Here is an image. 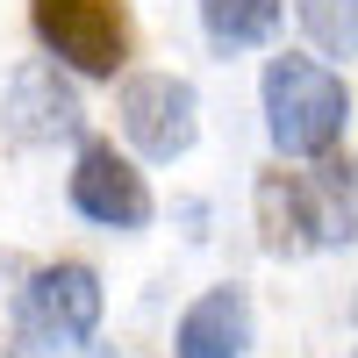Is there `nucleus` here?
Returning <instances> with one entry per match:
<instances>
[{
	"instance_id": "obj_1",
	"label": "nucleus",
	"mask_w": 358,
	"mask_h": 358,
	"mask_svg": "<svg viewBox=\"0 0 358 358\" xmlns=\"http://www.w3.org/2000/svg\"><path fill=\"white\" fill-rule=\"evenodd\" d=\"M265 136L280 158H330L351 122V94L322 57H273L265 65Z\"/></svg>"
},
{
	"instance_id": "obj_2",
	"label": "nucleus",
	"mask_w": 358,
	"mask_h": 358,
	"mask_svg": "<svg viewBox=\"0 0 358 358\" xmlns=\"http://www.w3.org/2000/svg\"><path fill=\"white\" fill-rule=\"evenodd\" d=\"M101 330V273L94 265H43L15 294V351H79Z\"/></svg>"
},
{
	"instance_id": "obj_3",
	"label": "nucleus",
	"mask_w": 358,
	"mask_h": 358,
	"mask_svg": "<svg viewBox=\"0 0 358 358\" xmlns=\"http://www.w3.org/2000/svg\"><path fill=\"white\" fill-rule=\"evenodd\" d=\"M29 22H36V43L50 50V65H72L86 79H115L129 65L122 0H36Z\"/></svg>"
},
{
	"instance_id": "obj_4",
	"label": "nucleus",
	"mask_w": 358,
	"mask_h": 358,
	"mask_svg": "<svg viewBox=\"0 0 358 358\" xmlns=\"http://www.w3.org/2000/svg\"><path fill=\"white\" fill-rule=\"evenodd\" d=\"M122 136L143 158H187L201 136V94L179 72H136L122 86Z\"/></svg>"
},
{
	"instance_id": "obj_5",
	"label": "nucleus",
	"mask_w": 358,
	"mask_h": 358,
	"mask_svg": "<svg viewBox=\"0 0 358 358\" xmlns=\"http://www.w3.org/2000/svg\"><path fill=\"white\" fill-rule=\"evenodd\" d=\"M0 129L29 151H43V143H72L86 129V108L72 94V79L50 65V57H29V65L8 72V94H0Z\"/></svg>"
},
{
	"instance_id": "obj_6",
	"label": "nucleus",
	"mask_w": 358,
	"mask_h": 358,
	"mask_svg": "<svg viewBox=\"0 0 358 358\" xmlns=\"http://www.w3.org/2000/svg\"><path fill=\"white\" fill-rule=\"evenodd\" d=\"M72 208L86 222H101V229H143L158 201H151L143 172L115 151V143H86L79 165H72Z\"/></svg>"
},
{
	"instance_id": "obj_7",
	"label": "nucleus",
	"mask_w": 358,
	"mask_h": 358,
	"mask_svg": "<svg viewBox=\"0 0 358 358\" xmlns=\"http://www.w3.org/2000/svg\"><path fill=\"white\" fill-rule=\"evenodd\" d=\"M294 208H301L308 251L358 244V165L351 158H315V172H294Z\"/></svg>"
},
{
	"instance_id": "obj_8",
	"label": "nucleus",
	"mask_w": 358,
	"mask_h": 358,
	"mask_svg": "<svg viewBox=\"0 0 358 358\" xmlns=\"http://www.w3.org/2000/svg\"><path fill=\"white\" fill-rule=\"evenodd\" d=\"M179 358H244L251 351V294L244 287H208L172 330Z\"/></svg>"
},
{
	"instance_id": "obj_9",
	"label": "nucleus",
	"mask_w": 358,
	"mask_h": 358,
	"mask_svg": "<svg viewBox=\"0 0 358 358\" xmlns=\"http://www.w3.org/2000/svg\"><path fill=\"white\" fill-rule=\"evenodd\" d=\"M287 0H201V29L215 50H251L280 29Z\"/></svg>"
},
{
	"instance_id": "obj_10",
	"label": "nucleus",
	"mask_w": 358,
	"mask_h": 358,
	"mask_svg": "<svg viewBox=\"0 0 358 358\" xmlns=\"http://www.w3.org/2000/svg\"><path fill=\"white\" fill-rule=\"evenodd\" d=\"M251 201H258V236H265V251H273V258H301L308 236H301V208H294V172H265Z\"/></svg>"
},
{
	"instance_id": "obj_11",
	"label": "nucleus",
	"mask_w": 358,
	"mask_h": 358,
	"mask_svg": "<svg viewBox=\"0 0 358 358\" xmlns=\"http://www.w3.org/2000/svg\"><path fill=\"white\" fill-rule=\"evenodd\" d=\"M301 36L330 57H358V0H294Z\"/></svg>"
}]
</instances>
